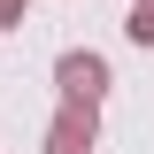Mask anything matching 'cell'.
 <instances>
[{
  "mask_svg": "<svg viewBox=\"0 0 154 154\" xmlns=\"http://www.w3.org/2000/svg\"><path fill=\"white\" fill-rule=\"evenodd\" d=\"M54 85H62V100H108V54H93V46H69V54L54 62Z\"/></svg>",
  "mask_w": 154,
  "mask_h": 154,
  "instance_id": "obj_2",
  "label": "cell"
},
{
  "mask_svg": "<svg viewBox=\"0 0 154 154\" xmlns=\"http://www.w3.org/2000/svg\"><path fill=\"white\" fill-rule=\"evenodd\" d=\"M23 8H31V0H0V31H16V23H23Z\"/></svg>",
  "mask_w": 154,
  "mask_h": 154,
  "instance_id": "obj_4",
  "label": "cell"
},
{
  "mask_svg": "<svg viewBox=\"0 0 154 154\" xmlns=\"http://www.w3.org/2000/svg\"><path fill=\"white\" fill-rule=\"evenodd\" d=\"M100 146V100H62L46 123V154H93Z\"/></svg>",
  "mask_w": 154,
  "mask_h": 154,
  "instance_id": "obj_1",
  "label": "cell"
},
{
  "mask_svg": "<svg viewBox=\"0 0 154 154\" xmlns=\"http://www.w3.org/2000/svg\"><path fill=\"white\" fill-rule=\"evenodd\" d=\"M123 38H131V46H154V0H131V16H123Z\"/></svg>",
  "mask_w": 154,
  "mask_h": 154,
  "instance_id": "obj_3",
  "label": "cell"
}]
</instances>
